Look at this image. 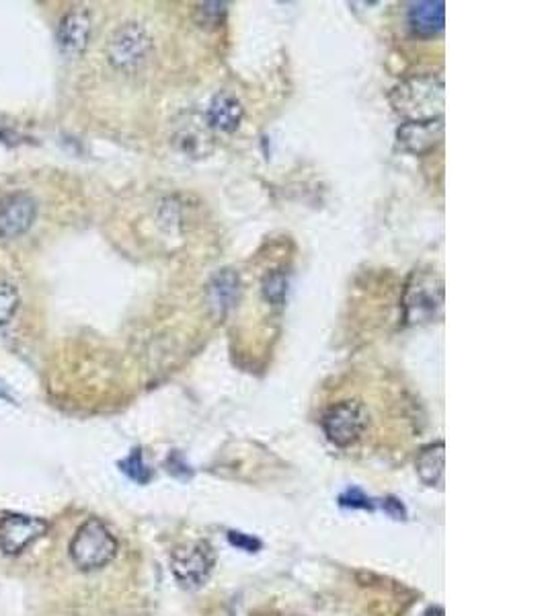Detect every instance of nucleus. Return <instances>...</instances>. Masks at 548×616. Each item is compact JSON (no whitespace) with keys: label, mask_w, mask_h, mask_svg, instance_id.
I'll list each match as a JSON object with an SVG mask.
<instances>
[{"label":"nucleus","mask_w":548,"mask_h":616,"mask_svg":"<svg viewBox=\"0 0 548 616\" xmlns=\"http://www.w3.org/2000/svg\"><path fill=\"white\" fill-rule=\"evenodd\" d=\"M444 450L442 442L427 446L417 456V475L425 485H442L444 481Z\"/></svg>","instance_id":"obj_14"},{"label":"nucleus","mask_w":548,"mask_h":616,"mask_svg":"<svg viewBox=\"0 0 548 616\" xmlns=\"http://www.w3.org/2000/svg\"><path fill=\"white\" fill-rule=\"evenodd\" d=\"M48 532V522L25 514H7L0 518V551L5 555H19L29 545Z\"/></svg>","instance_id":"obj_7"},{"label":"nucleus","mask_w":548,"mask_h":616,"mask_svg":"<svg viewBox=\"0 0 548 616\" xmlns=\"http://www.w3.org/2000/svg\"><path fill=\"white\" fill-rule=\"evenodd\" d=\"M288 292V278L282 272H273L263 280V296L273 306H284Z\"/></svg>","instance_id":"obj_16"},{"label":"nucleus","mask_w":548,"mask_h":616,"mask_svg":"<svg viewBox=\"0 0 548 616\" xmlns=\"http://www.w3.org/2000/svg\"><path fill=\"white\" fill-rule=\"evenodd\" d=\"M117 549L120 545L111 530L99 518H89L72 538L70 559L81 571H97L115 559Z\"/></svg>","instance_id":"obj_2"},{"label":"nucleus","mask_w":548,"mask_h":616,"mask_svg":"<svg viewBox=\"0 0 548 616\" xmlns=\"http://www.w3.org/2000/svg\"><path fill=\"white\" fill-rule=\"evenodd\" d=\"M228 538H230V543H232V545H237V547H241V549H245V551H251V553H253L255 549L261 547L259 541H255V538H249V536H245V534H241V532H230Z\"/></svg>","instance_id":"obj_20"},{"label":"nucleus","mask_w":548,"mask_h":616,"mask_svg":"<svg viewBox=\"0 0 548 616\" xmlns=\"http://www.w3.org/2000/svg\"><path fill=\"white\" fill-rule=\"evenodd\" d=\"M122 471L128 475V477H132L134 481H138V483H146L148 479H150V471L146 469V465H144V458H142V452L140 450H134L124 462H122Z\"/></svg>","instance_id":"obj_17"},{"label":"nucleus","mask_w":548,"mask_h":616,"mask_svg":"<svg viewBox=\"0 0 548 616\" xmlns=\"http://www.w3.org/2000/svg\"><path fill=\"white\" fill-rule=\"evenodd\" d=\"M226 13V5L224 3H206V5H202L200 7V15H202V25H208L210 23V19H214L212 23L214 25H218V21H220V17Z\"/></svg>","instance_id":"obj_18"},{"label":"nucleus","mask_w":548,"mask_h":616,"mask_svg":"<svg viewBox=\"0 0 548 616\" xmlns=\"http://www.w3.org/2000/svg\"><path fill=\"white\" fill-rule=\"evenodd\" d=\"M91 37V17L87 11H70L62 17L58 27V46L66 56L83 54Z\"/></svg>","instance_id":"obj_10"},{"label":"nucleus","mask_w":548,"mask_h":616,"mask_svg":"<svg viewBox=\"0 0 548 616\" xmlns=\"http://www.w3.org/2000/svg\"><path fill=\"white\" fill-rule=\"evenodd\" d=\"M390 103L407 122L442 118L444 79L434 74H415L390 91Z\"/></svg>","instance_id":"obj_1"},{"label":"nucleus","mask_w":548,"mask_h":616,"mask_svg":"<svg viewBox=\"0 0 548 616\" xmlns=\"http://www.w3.org/2000/svg\"><path fill=\"white\" fill-rule=\"evenodd\" d=\"M241 278L232 269H222L208 284V304L214 315L224 317L230 308L239 302Z\"/></svg>","instance_id":"obj_12"},{"label":"nucleus","mask_w":548,"mask_h":616,"mask_svg":"<svg viewBox=\"0 0 548 616\" xmlns=\"http://www.w3.org/2000/svg\"><path fill=\"white\" fill-rule=\"evenodd\" d=\"M444 138V120H423V122H405L397 130V142L403 150L417 154L432 152Z\"/></svg>","instance_id":"obj_9"},{"label":"nucleus","mask_w":548,"mask_h":616,"mask_svg":"<svg viewBox=\"0 0 548 616\" xmlns=\"http://www.w3.org/2000/svg\"><path fill=\"white\" fill-rule=\"evenodd\" d=\"M341 504L351 506V508H372L370 499L360 491V489H349L347 493L341 495Z\"/></svg>","instance_id":"obj_19"},{"label":"nucleus","mask_w":548,"mask_h":616,"mask_svg":"<svg viewBox=\"0 0 548 616\" xmlns=\"http://www.w3.org/2000/svg\"><path fill=\"white\" fill-rule=\"evenodd\" d=\"M243 115H245V109L239 99H234L232 95H226V93H220L210 103L208 122L212 128L230 134L234 130H239Z\"/></svg>","instance_id":"obj_13"},{"label":"nucleus","mask_w":548,"mask_h":616,"mask_svg":"<svg viewBox=\"0 0 548 616\" xmlns=\"http://www.w3.org/2000/svg\"><path fill=\"white\" fill-rule=\"evenodd\" d=\"M19 290L9 280L0 278V325H7L19 308Z\"/></svg>","instance_id":"obj_15"},{"label":"nucleus","mask_w":548,"mask_h":616,"mask_svg":"<svg viewBox=\"0 0 548 616\" xmlns=\"http://www.w3.org/2000/svg\"><path fill=\"white\" fill-rule=\"evenodd\" d=\"M409 27L419 37H436L446 25V3L442 0H423L413 3L407 11Z\"/></svg>","instance_id":"obj_11"},{"label":"nucleus","mask_w":548,"mask_h":616,"mask_svg":"<svg viewBox=\"0 0 548 616\" xmlns=\"http://www.w3.org/2000/svg\"><path fill=\"white\" fill-rule=\"evenodd\" d=\"M37 204L29 194H11L0 202V239H17L33 226Z\"/></svg>","instance_id":"obj_8"},{"label":"nucleus","mask_w":548,"mask_h":616,"mask_svg":"<svg viewBox=\"0 0 548 616\" xmlns=\"http://www.w3.org/2000/svg\"><path fill=\"white\" fill-rule=\"evenodd\" d=\"M368 423V407L358 399L341 401L329 407V411L323 415L325 436L339 448L354 446L358 440H362L368 430Z\"/></svg>","instance_id":"obj_5"},{"label":"nucleus","mask_w":548,"mask_h":616,"mask_svg":"<svg viewBox=\"0 0 548 616\" xmlns=\"http://www.w3.org/2000/svg\"><path fill=\"white\" fill-rule=\"evenodd\" d=\"M152 52V35L138 21H128L117 27L107 42V58L115 70L134 72Z\"/></svg>","instance_id":"obj_4"},{"label":"nucleus","mask_w":548,"mask_h":616,"mask_svg":"<svg viewBox=\"0 0 548 616\" xmlns=\"http://www.w3.org/2000/svg\"><path fill=\"white\" fill-rule=\"evenodd\" d=\"M444 284L432 272H413L403 294V311L407 325L434 321L442 313Z\"/></svg>","instance_id":"obj_3"},{"label":"nucleus","mask_w":548,"mask_h":616,"mask_svg":"<svg viewBox=\"0 0 548 616\" xmlns=\"http://www.w3.org/2000/svg\"><path fill=\"white\" fill-rule=\"evenodd\" d=\"M214 567V551L208 543H195L179 549L171 557V569L183 588H202Z\"/></svg>","instance_id":"obj_6"}]
</instances>
